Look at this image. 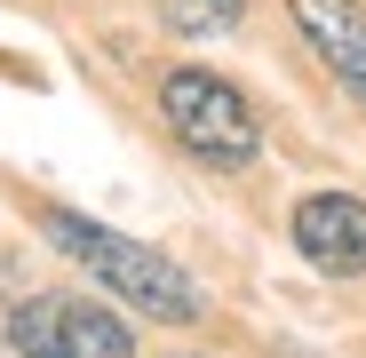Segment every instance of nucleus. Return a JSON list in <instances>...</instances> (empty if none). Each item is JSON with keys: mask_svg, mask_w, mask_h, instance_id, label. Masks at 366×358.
<instances>
[{"mask_svg": "<svg viewBox=\"0 0 366 358\" xmlns=\"http://www.w3.org/2000/svg\"><path fill=\"white\" fill-rule=\"evenodd\" d=\"M152 9H159L175 32H192V40H215V32H231L239 16H247V0H152Z\"/></svg>", "mask_w": 366, "mask_h": 358, "instance_id": "nucleus-6", "label": "nucleus"}, {"mask_svg": "<svg viewBox=\"0 0 366 358\" xmlns=\"http://www.w3.org/2000/svg\"><path fill=\"white\" fill-rule=\"evenodd\" d=\"M40 231H48V247L64 255V263H80L104 294H119L128 311H144V319H159V327H192V319L207 311V294L192 287L183 263H167L159 247H144V239L112 231V223H96V215H80V207H40Z\"/></svg>", "mask_w": 366, "mask_h": 358, "instance_id": "nucleus-1", "label": "nucleus"}, {"mask_svg": "<svg viewBox=\"0 0 366 358\" xmlns=\"http://www.w3.org/2000/svg\"><path fill=\"white\" fill-rule=\"evenodd\" d=\"M295 247L327 279H358L366 271V199L358 192H311L295 199Z\"/></svg>", "mask_w": 366, "mask_h": 358, "instance_id": "nucleus-4", "label": "nucleus"}, {"mask_svg": "<svg viewBox=\"0 0 366 358\" xmlns=\"http://www.w3.org/2000/svg\"><path fill=\"white\" fill-rule=\"evenodd\" d=\"M287 9H295V32L319 48V64L366 111V9H358V0H287Z\"/></svg>", "mask_w": 366, "mask_h": 358, "instance_id": "nucleus-5", "label": "nucleus"}, {"mask_svg": "<svg viewBox=\"0 0 366 358\" xmlns=\"http://www.w3.org/2000/svg\"><path fill=\"white\" fill-rule=\"evenodd\" d=\"M159 119H167V136L192 159H207V167H255V151H263L255 104L223 72H199V64H175L159 80Z\"/></svg>", "mask_w": 366, "mask_h": 358, "instance_id": "nucleus-2", "label": "nucleus"}, {"mask_svg": "<svg viewBox=\"0 0 366 358\" xmlns=\"http://www.w3.org/2000/svg\"><path fill=\"white\" fill-rule=\"evenodd\" d=\"M279 358H319V350H302V342H287V350H279Z\"/></svg>", "mask_w": 366, "mask_h": 358, "instance_id": "nucleus-7", "label": "nucleus"}, {"mask_svg": "<svg viewBox=\"0 0 366 358\" xmlns=\"http://www.w3.org/2000/svg\"><path fill=\"white\" fill-rule=\"evenodd\" d=\"M9 350L16 358H136V334L119 311L56 287V294H24L9 311Z\"/></svg>", "mask_w": 366, "mask_h": 358, "instance_id": "nucleus-3", "label": "nucleus"}]
</instances>
